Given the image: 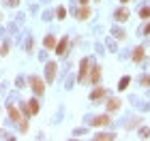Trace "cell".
I'll use <instances>...</instances> for the list:
<instances>
[{
    "label": "cell",
    "mask_w": 150,
    "mask_h": 141,
    "mask_svg": "<svg viewBox=\"0 0 150 141\" xmlns=\"http://www.w3.org/2000/svg\"><path fill=\"white\" fill-rule=\"evenodd\" d=\"M19 130H22V133H26V130H28V120H22V122H19Z\"/></svg>",
    "instance_id": "20"
},
{
    "label": "cell",
    "mask_w": 150,
    "mask_h": 141,
    "mask_svg": "<svg viewBox=\"0 0 150 141\" xmlns=\"http://www.w3.org/2000/svg\"><path fill=\"white\" fill-rule=\"evenodd\" d=\"M24 113H26V116H37V113H39V100H35V98L26 100V103H24Z\"/></svg>",
    "instance_id": "4"
},
{
    "label": "cell",
    "mask_w": 150,
    "mask_h": 141,
    "mask_svg": "<svg viewBox=\"0 0 150 141\" xmlns=\"http://www.w3.org/2000/svg\"><path fill=\"white\" fill-rule=\"evenodd\" d=\"M43 45L47 47V49H56V45H58V41H56V36H52V34H47V36L43 39Z\"/></svg>",
    "instance_id": "13"
},
{
    "label": "cell",
    "mask_w": 150,
    "mask_h": 141,
    "mask_svg": "<svg viewBox=\"0 0 150 141\" xmlns=\"http://www.w3.org/2000/svg\"><path fill=\"white\" fill-rule=\"evenodd\" d=\"M110 116H107V113H103V116H97L92 120V126H105V124H110Z\"/></svg>",
    "instance_id": "12"
},
{
    "label": "cell",
    "mask_w": 150,
    "mask_h": 141,
    "mask_svg": "<svg viewBox=\"0 0 150 141\" xmlns=\"http://www.w3.org/2000/svg\"><path fill=\"white\" fill-rule=\"evenodd\" d=\"M75 17H77L79 22H81V19H88V17H90V9H88L86 4H81L77 9V13H75Z\"/></svg>",
    "instance_id": "10"
},
{
    "label": "cell",
    "mask_w": 150,
    "mask_h": 141,
    "mask_svg": "<svg viewBox=\"0 0 150 141\" xmlns=\"http://www.w3.org/2000/svg\"><path fill=\"white\" fill-rule=\"evenodd\" d=\"M142 86H146V88H150V75L142 77Z\"/></svg>",
    "instance_id": "22"
},
{
    "label": "cell",
    "mask_w": 150,
    "mask_h": 141,
    "mask_svg": "<svg viewBox=\"0 0 150 141\" xmlns=\"http://www.w3.org/2000/svg\"><path fill=\"white\" fill-rule=\"evenodd\" d=\"M103 98H105V88L94 86V90L90 92V100H103Z\"/></svg>",
    "instance_id": "8"
},
{
    "label": "cell",
    "mask_w": 150,
    "mask_h": 141,
    "mask_svg": "<svg viewBox=\"0 0 150 141\" xmlns=\"http://www.w3.org/2000/svg\"><path fill=\"white\" fill-rule=\"evenodd\" d=\"M56 17L58 19H64L67 17V9H64V6H58V9H56Z\"/></svg>",
    "instance_id": "17"
},
{
    "label": "cell",
    "mask_w": 150,
    "mask_h": 141,
    "mask_svg": "<svg viewBox=\"0 0 150 141\" xmlns=\"http://www.w3.org/2000/svg\"><path fill=\"white\" fill-rule=\"evenodd\" d=\"M139 137H142V139H148V137H150V130L146 128V126H144V128L139 130Z\"/></svg>",
    "instance_id": "21"
},
{
    "label": "cell",
    "mask_w": 150,
    "mask_h": 141,
    "mask_svg": "<svg viewBox=\"0 0 150 141\" xmlns=\"http://www.w3.org/2000/svg\"><path fill=\"white\" fill-rule=\"evenodd\" d=\"M94 139L97 141H101V139H116V135L114 133H99V135H94Z\"/></svg>",
    "instance_id": "16"
},
{
    "label": "cell",
    "mask_w": 150,
    "mask_h": 141,
    "mask_svg": "<svg viewBox=\"0 0 150 141\" xmlns=\"http://www.w3.org/2000/svg\"><path fill=\"white\" fill-rule=\"evenodd\" d=\"M56 73H58V64H56V62H47V64H45V81H47V83H54Z\"/></svg>",
    "instance_id": "3"
},
{
    "label": "cell",
    "mask_w": 150,
    "mask_h": 141,
    "mask_svg": "<svg viewBox=\"0 0 150 141\" xmlns=\"http://www.w3.org/2000/svg\"><path fill=\"white\" fill-rule=\"evenodd\" d=\"M139 17L142 19H150V6H144V9L139 11Z\"/></svg>",
    "instance_id": "18"
},
{
    "label": "cell",
    "mask_w": 150,
    "mask_h": 141,
    "mask_svg": "<svg viewBox=\"0 0 150 141\" xmlns=\"http://www.w3.org/2000/svg\"><path fill=\"white\" fill-rule=\"evenodd\" d=\"M129 83H131V77L125 75V77L120 79V83H118V90H127V88H129Z\"/></svg>",
    "instance_id": "15"
},
{
    "label": "cell",
    "mask_w": 150,
    "mask_h": 141,
    "mask_svg": "<svg viewBox=\"0 0 150 141\" xmlns=\"http://www.w3.org/2000/svg\"><path fill=\"white\" fill-rule=\"evenodd\" d=\"M6 111H9V118L13 120V122H22V120H24L22 111H19L15 105H6Z\"/></svg>",
    "instance_id": "5"
},
{
    "label": "cell",
    "mask_w": 150,
    "mask_h": 141,
    "mask_svg": "<svg viewBox=\"0 0 150 141\" xmlns=\"http://www.w3.org/2000/svg\"><path fill=\"white\" fill-rule=\"evenodd\" d=\"M144 56H146V49H144L142 45H137V47L133 49V56H131V58H133V62H142Z\"/></svg>",
    "instance_id": "9"
},
{
    "label": "cell",
    "mask_w": 150,
    "mask_h": 141,
    "mask_svg": "<svg viewBox=\"0 0 150 141\" xmlns=\"http://www.w3.org/2000/svg\"><path fill=\"white\" fill-rule=\"evenodd\" d=\"M94 2H101V0H94Z\"/></svg>",
    "instance_id": "28"
},
{
    "label": "cell",
    "mask_w": 150,
    "mask_h": 141,
    "mask_svg": "<svg viewBox=\"0 0 150 141\" xmlns=\"http://www.w3.org/2000/svg\"><path fill=\"white\" fill-rule=\"evenodd\" d=\"M114 36L118 39V41H125V39H127V34H125V30H116V32H114Z\"/></svg>",
    "instance_id": "19"
},
{
    "label": "cell",
    "mask_w": 150,
    "mask_h": 141,
    "mask_svg": "<svg viewBox=\"0 0 150 141\" xmlns=\"http://www.w3.org/2000/svg\"><path fill=\"white\" fill-rule=\"evenodd\" d=\"M67 47H69V39L62 36V39L58 41V45H56V49H54V51H56L58 56H64V53H67Z\"/></svg>",
    "instance_id": "7"
},
{
    "label": "cell",
    "mask_w": 150,
    "mask_h": 141,
    "mask_svg": "<svg viewBox=\"0 0 150 141\" xmlns=\"http://www.w3.org/2000/svg\"><path fill=\"white\" fill-rule=\"evenodd\" d=\"M120 2H129V0H120Z\"/></svg>",
    "instance_id": "27"
},
{
    "label": "cell",
    "mask_w": 150,
    "mask_h": 141,
    "mask_svg": "<svg viewBox=\"0 0 150 141\" xmlns=\"http://www.w3.org/2000/svg\"><path fill=\"white\" fill-rule=\"evenodd\" d=\"M6 53H9V43L2 45V56H6Z\"/></svg>",
    "instance_id": "24"
},
{
    "label": "cell",
    "mask_w": 150,
    "mask_h": 141,
    "mask_svg": "<svg viewBox=\"0 0 150 141\" xmlns=\"http://www.w3.org/2000/svg\"><path fill=\"white\" fill-rule=\"evenodd\" d=\"M142 34H144V36H150V22L144 26V30H142Z\"/></svg>",
    "instance_id": "23"
},
{
    "label": "cell",
    "mask_w": 150,
    "mask_h": 141,
    "mask_svg": "<svg viewBox=\"0 0 150 141\" xmlns=\"http://www.w3.org/2000/svg\"><path fill=\"white\" fill-rule=\"evenodd\" d=\"M19 4V0H9V6H17Z\"/></svg>",
    "instance_id": "25"
},
{
    "label": "cell",
    "mask_w": 150,
    "mask_h": 141,
    "mask_svg": "<svg viewBox=\"0 0 150 141\" xmlns=\"http://www.w3.org/2000/svg\"><path fill=\"white\" fill-rule=\"evenodd\" d=\"M120 107H122V100L120 98H110V100H107V111H118L120 109Z\"/></svg>",
    "instance_id": "11"
},
{
    "label": "cell",
    "mask_w": 150,
    "mask_h": 141,
    "mask_svg": "<svg viewBox=\"0 0 150 141\" xmlns=\"http://www.w3.org/2000/svg\"><path fill=\"white\" fill-rule=\"evenodd\" d=\"M101 81V66H90V83L99 86Z\"/></svg>",
    "instance_id": "6"
},
{
    "label": "cell",
    "mask_w": 150,
    "mask_h": 141,
    "mask_svg": "<svg viewBox=\"0 0 150 141\" xmlns=\"http://www.w3.org/2000/svg\"><path fill=\"white\" fill-rule=\"evenodd\" d=\"M30 88H32V92H35L37 96H43V92H45V79L30 77Z\"/></svg>",
    "instance_id": "2"
},
{
    "label": "cell",
    "mask_w": 150,
    "mask_h": 141,
    "mask_svg": "<svg viewBox=\"0 0 150 141\" xmlns=\"http://www.w3.org/2000/svg\"><path fill=\"white\" fill-rule=\"evenodd\" d=\"M77 2H79V4H88V0H77Z\"/></svg>",
    "instance_id": "26"
},
{
    "label": "cell",
    "mask_w": 150,
    "mask_h": 141,
    "mask_svg": "<svg viewBox=\"0 0 150 141\" xmlns=\"http://www.w3.org/2000/svg\"><path fill=\"white\" fill-rule=\"evenodd\" d=\"M114 17L118 19V22H127V19H129V11L127 9H118V11L114 13Z\"/></svg>",
    "instance_id": "14"
},
{
    "label": "cell",
    "mask_w": 150,
    "mask_h": 141,
    "mask_svg": "<svg viewBox=\"0 0 150 141\" xmlns=\"http://www.w3.org/2000/svg\"><path fill=\"white\" fill-rule=\"evenodd\" d=\"M88 71H90V60L88 58H81V62H79V73H77V83L84 86L88 81Z\"/></svg>",
    "instance_id": "1"
}]
</instances>
